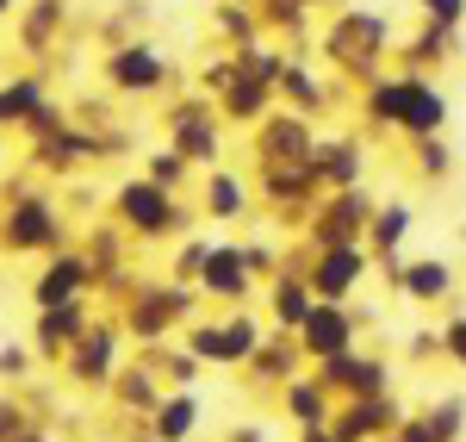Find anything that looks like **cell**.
<instances>
[{
    "mask_svg": "<svg viewBox=\"0 0 466 442\" xmlns=\"http://www.w3.org/2000/svg\"><path fill=\"white\" fill-rule=\"evenodd\" d=\"M87 287H94V262L75 256V250H56L50 268L37 274L32 305H37V312H50V305H75V299H87Z\"/></svg>",
    "mask_w": 466,
    "mask_h": 442,
    "instance_id": "obj_1",
    "label": "cell"
},
{
    "mask_svg": "<svg viewBox=\"0 0 466 442\" xmlns=\"http://www.w3.org/2000/svg\"><path fill=\"white\" fill-rule=\"evenodd\" d=\"M118 219L131 224V231H144V237H156V231H175V224H180V206L168 200V187L125 181V187H118Z\"/></svg>",
    "mask_w": 466,
    "mask_h": 442,
    "instance_id": "obj_2",
    "label": "cell"
},
{
    "mask_svg": "<svg viewBox=\"0 0 466 442\" xmlns=\"http://www.w3.org/2000/svg\"><path fill=\"white\" fill-rule=\"evenodd\" d=\"M63 243V224H56V206L50 200H13V212H6V250H56Z\"/></svg>",
    "mask_w": 466,
    "mask_h": 442,
    "instance_id": "obj_3",
    "label": "cell"
},
{
    "mask_svg": "<svg viewBox=\"0 0 466 442\" xmlns=\"http://www.w3.org/2000/svg\"><path fill=\"white\" fill-rule=\"evenodd\" d=\"M187 312H193V293H187V287H156V293H144L131 312H125V331L156 343V336L168 331L175 318H187Z\"/></svg>",
    "mask_w": 466,
    "mask_h": 442,
    "instance_id": "obj_4",
    "label": "cell"
},
{
    "mask_svg": "<svg viewBox=\"0 0 466 442\" xmlns=\"http://www.w3.org/2000/svg\"><path fill=\"white\" fill-rule=\"evenodd\" d=\"M106 75H112V87L144 94V87H156V81L168 75V63L156 57V44H118V50L106 57Z\"/></svg>",
    "mask_w": 466,
    "mask_h": 442,
    "instance_id": "obj_5",
    "label": "cell"
},
{
    "mask_svg": "<svg viewBox=\"0 0 466 442\" xmlns=\"http://www.w3.org/2000/svg\"><path fill=\"white\" fill-rule=\"evenodd\" d=\"M112 362H118V331H112V324H87L81 343L69 349V374L87 380V386H100V380L112 374Z\"/></svg>",
    "mask_w": 466,
    "mask_h": 442,
    "instance_id": "obj_6",
    "label": "cell"
},
{
    "mask_svg": "<svg viewBox=\"0 0 466 442\" xmlns=\"http://www.w3.org/2000/svg\"><path fill=\"white\" fill-rule=\"evenodd\" d=\"M299 343H305V355H318V362L342 355V349H349V312H342L336 299H318L311 318H305V331H299Z\"/></svg>",
    "mask_w": 466,
    "mask_h": 442,
    "instance_id": "obj_7",
    "label": "cell"
},
{
    "mask_svg": "<svg viewBox=\"0 0 466 442\" xmlns=\"http://www.w3.org/2000/svg\"><path fill=\"white\" fill-rule=\"evenodd\" d=\"M94 318H87V299H75V305H50V312H37V355H69L81 331H87Z\"/></svg>",
    "mask_w": 466,
    "mask_h": 442,
    "instance_id": "obj_8",
    "label": "cell"
},
{
    "mask_svg": "<svg viewBox=\"0 0 466 442\" xmlns=\"http://www.w3.org/2000/svg\"><path fill=\"white\" fill-rule=\"evenodd\" d=\"M187 162H212L218 156V125H212V112L199 107V100H187V107H175V144Z\"/></svg>",
    "mask_w": 466,
    "mask_h": 442,
    "instance_id": "obj_9",
    "label": "cell"
},
{
    "mask_svg": "<svg viewBox=\"0 0 466 442\" xmlns=\"http://www.w3.org/2000/svg\"><path fill=\"white\" fill-rule=\"evenodd\" d=\"M249 256H243V250H224V243H218L212 250V262H206V274H199V287H206V293L212 299H243L249 293Z\"/></svg>",
    "mask_w": 466,
    "mask_h": 442,
    "instance_id": "obj_10",
    "label": "cell"
},
{
    "mask_svg": "<svg viewBox=\"0 0 466 442\" xmlns=\"http://www.w3.org/2000/svg\"><path fill=\"white\" fill-rule=\"evenodd\" d=\"M355 281H360V250H349V243L323 250L318 268H311V293H318V299H342Z\"/></svg>",
    "mask_w": 466,
    "mask_h": 442,
    "instance_id": "obj_11",
    "label": "cell"
},
{
    "mask_svg": "<svg viewBox=\"0 0 466 442\" xmlns=\"http://www.w3.org/2000/svg\"><path fill=\"white\" fill-rule=\"evenodd\" d=\"M193 430H199V399H193V386H187V393H168V399L156 406L149 442H187Z\"/></svg>",
    "mask_w": 466,
    "mask_h": 442,
    "instance_id": "obj_12",
    "label": "cell"
},
{
    "mask_svg": "<svg viewBox=\"0 0 466 442\" xmlns=\"http://www.w3.org/2000/svg\"><path fill=\"white\" fill-rule=\"evenodd\" d=\"M323 380H329V386H349L355 399H373V393H380V380H386V368H373V362H360L355 349H342V355H329V362H323Z\"/></svg>",
    "mask_w": 466,
    "mask_h": 442,
    "instance_id": "obj_13",
    "label": "cell"
},
{
    "mask_svg": "<svg viewBox=\"0 0 466 442\" xmlns=\"http://www.w3.org/2000/svg\"><path fill=\"white\" fill-rule=\"evenodd\" d=\"M112 393H118V406H125V411H137V417H156V406L168 399V393L156 386V374H149V355L137 362V368H125V374H118V386H112Z\"/></svg>",
    "mask_w": 466,
    "mask_h": 442,
    "instance_id": "obj_14",
    "label": "cell"
},
{
    "mask_svg": "<svg viewBox=\"0 0 466 442\" xmlns=\"http://www.w3.org/2000/svg\"><path fill=\"white\" fill-rule=\"evenodd\" d=\"M441 118H448V100H441L435 87H410V81H404V118H398V125H410V131H435Z\"/></svg>",
    "mask_w": 466,
    "mask_h": 442,
    "instance_id": "obj_15",
    "label": "cell"
},
{
    "mask_svg": "<svg viewBox=\"0 0 466 442\" xmlns=\"http://www.w3.org/2000/svg\"><path fill=\"white\" fill-rule=\"evenodd\" d=\"M37 107H44V81H32V75L0 87V125H25Z\"/></svg>",
    "mask_w": 466,
    "mask_h": 442,
    "instance_id": "obj_16",
    "label": "cell"
},
{
    "mask_svg": "<svg viewBox=\"0 0 466 442\" xmlns=\"http://www.w3.org/2000/svg\"><path fill=\"white\" fill-rule=\"evenodd\" d=\"M274 318H280V331H305V318H311V287H299V281H274Z\"/></svg>",
    "mask_w": 466,
    "mask_h": 442,
    "instance_id": "obj_17",
    "label": "cell"
},
{
    "mask_svg": "<svg viewBox=\"0 0 466 442\" xmlns=\"http://www.w3.org/2000/svg\"><path fill=\"white\" fill-rule=\"evenodd\" d=\"M212 219H243L249 212V187L237 181V175H212Z\"/></svg>",
    "mask_w": 466,
    "mask_h": 442,
    "instance_id": "obj_18",
    "label": "cell"
},
{
    "mask_svg": "<svg viewBox=\"0 0 466 442\" xmlns=\"http://www.w3.org/2000/svg\"><path fill=\"white\" fill-rule=\"evenodd\" d=\"M261 100H268V87L255 81V75H230V87H224V112H237V118H255L261 112Z\"/></svg>",
    "mask_w": 466,
    "mask_h": 442,
    "instance_id": "obj_19",
    "label": "cell"
},
{
    "mask_svg": "<svg viewBox=\"0 0 466 442\" xmlns=\"http://www.w3.org/2000/svg\"><path fill=\"white\" fill-rule=\"evenodd\" d=\"M187 349H193L199 362H237V349H230V331H224V324H199V331L187 336Z\"/></svg>",
    "mask_w": 466,
    "mask_h": 442,
    "instance_id": "obj_20",
    "label": "cell"
},
{
    "mask_svg": "<svg viewBox=\"0 0 466 442\" xmlns=\"http://www.w3.org/2000/svg\"><path fill=\"white\" fill-rule=\"evenodd\" d=\"M292 362H299V355H292V343H287V336H274V343H261V349L249 355V368L261 374V380H280V374H292Z\"/></svg>",
    "mask_w": 466,
    "mask_h": 442,
    "instance_id": "obj_21",
    "label": "cell"
},
{
    "mask_svg": "<svg viewBox=\"0 0 466 442\" xmlns=\"http://www.w3.org/2000/svg\"><path fill=\"white\" fill-rule=\"evenodd\" d=\"M311 162H318L329 181H355V144H318Z\"/></svg>",
    "mask_w": 466,
    "mask_h": 442,
    "instance_id": "obj_22",
    "label": "cell"
},
{
    "mask_svg": "<svg viewBox=\"0 0 466 442\" xmlns=\"http://www.w3.org/2000/svg\"><path fill=\"white\" fill-rule=\"evenodd\" d=\"M448 281H454V274H448L441 262H417V268L404 274V287H410V299H435V293H448Z\"/></svg>",
    "mask_w": 466,
    "mask_h": 442,
    "instance_id": "obj_23",
    "label": "cell"
},
{
    "mask_svg": "<svg viewBox=\"0 0 466 442\" xmlns=\"http://www.w3.org/2000/svg\"><path fill=\"white\" fill-rule=\"evenodd\" d=\"M149 181L175 193V187L187 181V156H180V149H156V156H149Z\"/></svg>",
    "mask_w": 466,
    "mask_h": 442,
    "instance_id": "obj_24",
    "label": "cell"
},
{
    "mask_svg": "<svg viewBox=\"0 0 466 442\" xmlns=\"http://www.w3.org/2000/svg\"><path fill=\"white\" fill-rule=\"evenodd\" d=\"M287 399H292V417L299 424H323V411H329V393L323 386H292Z\"/></svg>",
    "mask_w": 466,
    "mask_h": 442,
    "instance_id": "obj_25",
    "label": "cell"
},
{
    "mask_svg": "<svg viewBox=\"0 0 466 442\" xmlns=\"http://www.w3.org/2000/svg\"><path fill=\"white\" fill-rule=\"evenodd\" d=\"M212 250H218V243H199V237H193V243H180L175 281H199V274H206V262H212Z\"/></svg>",
    "mask_w": 466,
    "mask_h": 442,
    "instance_id": "obj_26",
    "label": "cell"
},
{
    "mask_svg": "<svg viewBox=\"0 0 466 442\" xmlns=\"http://www.w3.org/2000/svg\"><path fill=\"white\" fill-rule=\"evenodd\" d=\"M404 224H410V212H404V206H386V212L373 219V243H380V250H398Z\"/></svg>",
    "mask_w": 466,
    "mask_h": 442,
    "instance_id": "obj_27",
    "label": "cell"
},
{
    "mask_svg": "<svg viewBox=\"0 0 466 442\" xmlns=\"http://www.w3.org/2000/svg\"><path fill=\"white\" fill-rule=\"evenodd\" d=\"M56 19H63V6H56V0H44L32 19H25V44H44V37L56 32Z\"/></svg>",
    "mask_w": 466,
    "mask_h": 442,
    "instance_id": "obj_28",
    "label": "cell"
},
{
    "mask_svg": "<svg viewBox=\"0 0 466 442\" xmlns=\"http://www.w3.org/2000/svg\"><path fill=\"white\" fill-rule=\"evenodd\" d=\"M32 362H37V349H25V343H0V374H6V380H19Z\"/></svg>",
    "mask_w": 466,
    "mask_h": 442,
    "instance_id": "obj_29",
    "label": "cell"
},
{
    "mask_svg": "<svg viewBox=\"0 0 466 442\" xmlns=\"http://www.w3.org/2000/svg\"><path fill=\"white\" fill-rule=\"evenodd\" d=\"M25 437V424H19V406L13 399H0V442H19Z\"/></svg>",
    "mask_w": 466,
    "mask_h": 442,
    "instance_id": "obj_30",
    "label": "cell"
},
{
    "mask_svg": "<svg viewBox=\"0 0 466 442\" xmlns=\"http://www.w3.org/2000/svg\"><path fill=\"white\" fill-rule=\"evenodd\" d=\"M423 169H430V175H448V149L435 144V138H423Z\"/></svg>",
    "mask_w": 466,
    "mask_h": 442,
    "instance_id": "obj_31",
    "label": "cell"
},
{
    "mask_svg": "<svg viewBox=\"0 0 466 442\" xmlns=\"http://www.w3.org/2000/svg\"><path fill=\"white\" fill-rule=\"evenodd\" d=\"M430 6V19L435 26H448V19H461V0H423Z\"/></svg>",
    "mask_w": 466,
    "mask_h": 442,
    "instance_id": "obj_32",
    "label": "cell"
},
{
    "mask_svg": "<svg viewBox=\"0 0 466 442\" xmlns=\"http://www.w3.org/2000/svg\"><path fill=\"white\" fill-rule=\"evenodd\" d=\"M441 343L454 349V362H466V318H461V324H454V331H448V336H441Z\"/></svg>",
    "mask_w": 466,
    "mask_h": 442,
    "instance_id": "obj_33",
    "label": "cell"
},
{
    "mask_svg": "<svg viewBox=\"0 0 466 442\" xmlns=\"http://www.w3.org/2000/svg\"><path fill=\"white\" fill-rule=\"evenodd\" d=\"M305 442H342V437H305Z\"/></svg>",
    "mask_w": 466,
    "mask_h": 442,
    "instance_id": "obj_34",
    "label": "cell"
},
{
    "mask_svg": "<svg viewBox=\"0 0 466 442\" xmlns=\"http://www.w3.org/2000/svg\"><path fill=\"white\" fill-rule=\"evenodd\" d=\"M19 442H50V437H19Z\"/></svg>",
    "mask_w": 466,
    "mask_h": 442,
    "instance_id": "obj_35",
    "label": "cell"
},
{
    "mask_svg": "<svg viewBox=\"0 0 466 442\" xmlns=\"http://www.w3.org/2000/svg\"><path fill=\"white\" fill-rule=\"evenodd\" d=\"M0 13H13V0H0Z\"/></svg>",
    "mask_w": 466,
    "mask_h": 442,
    "instance_id": "obj_36",
    "label": "cell"
}]
</instances>
